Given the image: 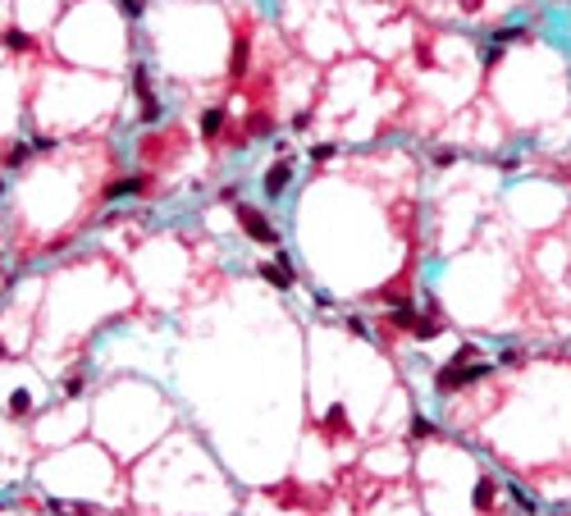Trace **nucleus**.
Returning <instances> with one entry per match:
<instances>
[{
	"label": "nucleus",
	"mask_w": 571,
	"mask_h": 516,
	"mask_svg": "<svg viewBox=\"0 0 571 516\" xmlns=\"http://www.w3.org/2000/svg\"><path fill=\"white\" fill-rule=\"evenodd\" d=\"M489 370H494V366H489V361H480V356H475L471 366H461V356H452V361L443 366L439 375H434V388H439V393L448 397V393H457V388H466V384H475V379H484Z\"/></svg>",
	"instance_id": "obj_1"
},
{
	"label": "nucleus",
	"mask_w": 571,
	"mask_h": 516,
	"mask_svg": "<svg viewBox=\"0 0 571 516\" xmlns=\"http://www.w3.org/2000/svg\"><path fill=\"white\" fill-rule=\"evenodd\" d=\"M238 224H242V233H247L252 242H261V247H279V229L265 220L256 206H238Z\"/></svg>",
	"instance_id": "obj_2"
},
{
	"label": "nucleus",
	"mask_w": 571,
	"mask_h": 516,
	"mask_svg": "<svg viewBox=\"0 0 571 516\" xmlns=\"http://www.w3.org/2000/svg\"><path fill=\"white\" fill-rule=\"evenodd\" d=\"M133 87H137V96H142V110H137V114H142V123H155L165 110H160V101H155V92H151L146 64H137V69H133Z\"/></svg>",
	"instance_id": "obj_3"
},
{
	"label": "nucleus",
	"mask_w": 571,
	"mask_h": 516,
	"mask_svg": "<svg viewBox=\"0 0 571 516\" xmlns=\"http://www.w3.org/2000/svg\"><path fill=\"white\" fill-rule=\"evenodd\" d=\"M288 183H293V160H275V165L265 169V183H261V192L270 201H279L288 192Z\"/></svg>",
	"instance_id": "obj_4"
},
{
	"label": "nucleus",
	"mask_w": 571,
	"mask_h": 516,
	"mask_svg": "<svg viewBox=\"0 0 571 516\" xmlns=\"http://www.w3.org/2000/svg\"><path fill=\"white\" fill-rule=\"evenodd\" d=\"M261 279H265V284H275V288H293V265H288V256L279 252V261H265L261 265Z\"/></svg>",
	"instance_id": "obj_5"
},
{
	"label": "nucleus",
	"mask_w": 571,
	"mask_h": 516,
	"mask_svg": "<svg viewBox=\"0 0 571 516\" xmlns=\"http://www.w3.org/2000/svg\"><path fill=\"white\" fill-rule=\"evenodd\" d=\"M137 192H146V174H133V178H114L110 187H105V197L119 201V197H137Z\"/></svg>",
	"instance_id": "obj_6"
},
{
	"label": "nucleus",
	"mask_w": 571,
	"mask_h": 516,
	"mask_svg": "<svg viewBox=\"0 0 571 516\" xmlns=\"http://www.w3.org/2000/svg\"><path fill=\"white\" fill-rule=\"evenodd\" d=\"M247 55H252V42H247V33H238V42H233V60H229V74L233 78L247 74Z\"/></svg>",
	"instance_id": "obj_7"
},
{
	"label": "nucleus",
	"mask_w": 571,
	"mask_h": 516,
	"mask_svg": "<svg viewBox=\"0 0 571 516\" xmlns=\"http://www.w3.org/2000/svg\"><path fill=\"white\" fill-rule=\"evenodd\" d=\"M411 334H416V338H439L443 325L434 316H411Z\"/></svg>",
	"instance_id": "obj_8"
},
{
	"label": "nucleus",
	"mask_w": 571,
	"mask_h": 516,
	"mask_svg": "<svg viewBox=\"0 0 571 516\" xmlns=\"http://www.w3.org/2000/svg\"><path fill=\"white\" fill-rule=\"evenodd\" d=\"M224 128V110H206L201 114V137H215Z\"/></svg>",
	"instance_id": "obj_9"
},
{
	"label": "nucleus",
	"mask_w": 571,
	"mask_h": 516,
	"mask_svg": "<svg viewBox=\"0 0 571 516\" xmlns=\"http://www.w3.org/2000/svg\"><path fill=\"white\" fill-rule=\"evenodd\" d=\"M411 439H439V425L425 420V416H416V420H411Z\"/></svg>",
	"instance_id": "obj_10"
},
{
	"label": "nucleus",
	"mask_w": 571,
	"mask_h": 516,
	"mask_svg": "<svg viewBox=\"0 0 571 516\" xmlns=\"http://www.w3.org/2000/svg\"><path fill=\"white\" fill-rule=\"evenodd\" d=\"M10 411H14V416H28V411H33V393H28V388H19V393L10 397Z\"/></svg>",
	"instance_id": "obj_11"
},
{
	"label": "nucleus",
	"mask_w": 571,
	"mask_h": 516,
	"mask_svg": "<svg viewBox=\"0 0 571 516\" xmlns=\"http://www.w3.org/2000/svg\"><path fill=\"white\" fill-rule=\"evenodd\" d=\"M5 46H10V51H28V46H33V37L19 33V28H10V33H5Z\"/></svg>",
	"instance_id": "obj_12"
},
{
	"label": "nucleus",
	"mask_w": 571,
	"mask_h": 516,
	"mask_svg": "<svg viewBox=\"0 0 571 516\" xmlns=\"http://www.w3.org/2000/svg\"><path fill=\"white\" fill-rule=\"evenodd\" d=\"M28 155H33V146H28V142H19V146H14L10 155H5V165L14 169V165H23V160H28Z\"/></svg>",
	"instance_id": "obj_13"
},
{
	"label": "nucleus",
	"mask_w": 571,
	"mask_h": 516,
	"mask_svg": "<svg viewBox=\"0 0 571 516\" xmlns=\"http://www.w3.org/2000/svg\"><path fill=\"white\" fill-rule=\"evenodd\" d=\"M498 60H503V46H498V42H489V46H484V69H494Z\"/></svg>",
	"instance_id": "obj_14"
},
{
	"label": "nucleus",
	"mask_w": 571,
	"mask_h": 516,
	"mask_svg": "<svg viewBox=\"0 0 571 516\" xmlns=\"http://www.w3.org/2000/svg\"><path fill=\"white\" fill-rule=\"evenodd\" d=\"M119 10L128 14V19H142V10H146V5H142V0H119Z\"/></svg>",
	"instance_id": "obj_15"
},
{
	"label": "nucleus",
	"mask_w": 571,
	"mask_h": 516,
	"mask_svg": "<svg viewBox=\"0 0 571 516\" xmlns=\"http://www.w3.org/2000/svg\"><path fill=\"white\" fill-rule=\"evenodd\" d=\"M348 329H352V334H357V338H366V334H370V329H366V320H357V316H352V320H348Z\"/></svg>",
	"instance_id": "obj_16"
},
{
	"label": "nucleus",
	"mask_w": 571,
	"mask_h": 516,
	"mask_svg": "<svg viewBox=\"0 0 571 516\" xmlns=\"http://www.w3.org/2000/svg\"><path fill=\"white\" fill-rule=\"evenodd\" d=\"M498 361H503V366H521V352H516V347H507L503 356H498Z\"/></svg>",
	"instance_id": "obj_17"
},
{
	"label": "nucleus",
	"mask_w": 571,
	"mask_h": 516,
	"mask_svg": "<svg viewBox=\"0 0 571 516\" xmlns=\"http://www.w3.org/2000/svg\"><path fill=\"white\" fill-rule=\"evenodd\" d=\"M457 5H461V10H466V14H475V10H480V5H484V0H457Z\"/></svg>",
	"instance_id": "obj_18"
}]
</instances>
